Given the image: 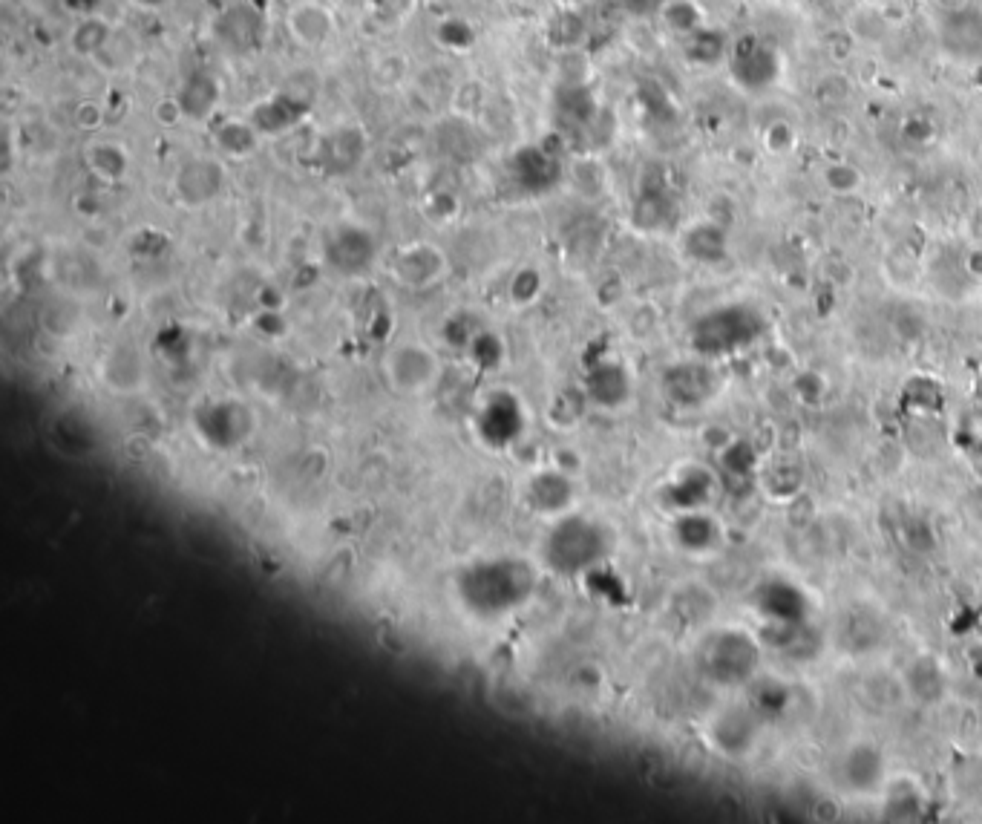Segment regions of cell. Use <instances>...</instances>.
<instances>
[{"instance_id": "6da1fadb", "label": "cell", "mask_w": 982, "mask_h": 824, "mask_svg": "<svg viewBox=\"0 0 982 824\" xmlns=\"http://www.w3.org/2000/svg\"><path fill=\"white\" fill-rule=\"evenodd\" d=\"M539 574L522 557H490L458 571V600L476 617L493 620L522 608L536 591Z\"/></svg>"}, {"instance_id": "7a4b0ae2", "label": "cell", "mask_w": 982, "mask_h": 824, "mask_svg": "<svg viewBox=\"0 0 982 824\" xmlns=\"http://www.w3.org/2000/svg\"><path fill=\"white\" fill-rule=\"evenodd\" d=\"M611 551V536L599 525L597 519L579 516V513H562L556 516L553 528L545 536L542 557L553 574L559 577H579L591 568H597Z\"/></svg>"}, {"instance_id": "3957f363", "label": "cell", "mask_w": 982, "mask_h": 824, "mask_svg": "<svg viewBox=\"0 0 982 824\" xmlns=\"http://www.w3.org/2000/svg\"><path fill=\"white\" fill-rule=\"evenodd\" d=\"M761 335H764V317L743 303H732V306H720V309L697 317L689 340H692V349L697 355L720 358V355H732L743 346L755 343Z\"/></svg>"}, {"instance_id": "277c9868", "label": "cell", "mask_w": 982, "mask_h": 824, "mask_svg": "<svg viewBox=\"0 0 982 824\" xmlns=\"http://www.w3.org/2000/svg\"><path fill=\"white\" fill-rule=\"evenodd\" d=\"M703 666L720 686H743L761 666V646L741 629L720 631L703 649Z\"/></svg>"}, {"instance_id": "5b68a950", "label": "cell", "mask_w": 982, "mask_h": 824, "mask_svg": "<svg viewBox=\"0 0 982 824\" xmlns=\"http://www.w3.org/2000/svg\"><path fill=\"white\" fill-rule=\"evenodd\" d=\"M386 384L398 395H424L441 375V361L427 343H398L386 352L384 358Z\"/></svg>"}, {"instance_id": "8992f818", "label": "cell", "mask_w": 982, "mask_h": 824, "mask_svg": "<svg viewBox=\"0 0 982 824\" xmlns=\"http://www.w3.org/2000/svg\"><path fill=\"white\" fill-rule=\"evenodd\" d=\"M196 430L211 447L234 450L254 433V412L245 410L240 401H216L196 412Z\"/></svg>"}, {"instance_id": "52a82bcc", "label": "cell", "mask_w": 982, "mask_h": 824, "mask_svg": "<svg viewBox=\"0 0 982 824\" xmlns=\"http://www.w3.org/2000/svg\"><path fill=\"white\" fill-rule=\"evenodd\" d=\"M718 372L709 364H674L663 372V395L680 410H697L718 395Z\"/></svg>"}, {"instance_id": "ba28073f", "label": "cell", "mask_w": 982, "mask_h": 824, "mask_svg": "<svg viewBox=\"0 0 982 824\" xmlns=\"http://www.w3.org/2000/svg\"><path fill=\"white\" fill-rule=\"evenodd\" d=\"M375 254H378V248H375L372 231H366L363 225H355V222L340 225L326 243V263L343 277L366 274L375 263Z\"/></svg>"}, {"instance_id": "9c48e42d", "label": "cell", "mask_w": 982, "mask_h": 824, "mask_svg": "<svg viewBox=\"0 0 982 824\" xmlns=\"http://www.w3.org/2000/svg\"><path fill=\"white\" fill-rule=\"evenodd\" d=\"M211 32H214V41L219 47L242 55V52H251L263 44V15L248 3H237L216 15Z\"/></svg>"}, {"instance_id": "30bf717a", "label": "cell", "mask_w": 982, "mask_h": 824, "mask_svg": "<svg viewBox=\"0 0 982 824\" xmlns=\"http://www.w3.org/2000/svg\"><path fill=\"white\" fill-rule=\"evenodd\" d=\"M513 182L530 196H542L553 191L562 179V165L551 150L539 145L519 147L510 159Z\"/></svg>"}, {"instance_id": "8fae6325", "label": "cell", "mask_w": 982, "mask_h": 824, "mask_svg": "<svg viewBox=\"0 0 982 824\" xmlns=\"http://www.w3.org/2000/svg\"><path fill=\"white\" fill-rule=\"evenodd\" d=\"M392 274L407 289H430L447 274V257L430 243H412L392 260Z\"/></svg>"}, {"instance_id": "7c38bea8", "label": "cell", "mask_w": 982, "mask_h": 824, "mask_svg": "<svg viewBox=\"0 0 982 824\" xmlns=\"http://www.w3.org/2000/svg\"><path fill=\"white\" fill-rule=\"evenodd\" d=\"M173 188H176V196L182 199V205L202 208V205L214 202L216 196L222 194V188H225V168L216 159H208V156L188 159L182 168L176 170Z\"/></svg>"}, {"instance_id": "4fadbf2b", "label": "cell", "mask_w": 982, "mask_h": 824, "mask_svg": "<svg viewBox=\"0 0 982 824\" xmlns=\"http://www.w3.org/2000/svg\"><path fill=\"white\" fill-rule=\"evenodd\" d=\"M887 778L885 752L876 744L859 741L847 747L839 761V781L850 793H876Z\"/></svg>"}, {"instance_id": "5bb4252c", "label": "cell", "mask_w": 982, "mask_h": 824, "mask_svg": "<svg viewBox=\"0 0 982 824\" xmlns=\"http://www.w3.org/2000/svg\"><path fill=\"white\" fill-rule=\"evenodd\" d=\"M309 107H312V98H303L300 93L283 90V93H274L271 98L260 101L257 107H251L248 122L254 124V130L260 136H280V133L291 130L294 124L303 122V116L309 113Z\"/></svg>"}, {"instance_id": "9a60e30c", "label": "cell", "mask_w": 982, "mask_h": 824, "mask_svg": "<svg viewBox=\"0 0 982 824\" xmlns=\"http://www.w3.org/2000/svg\"><path fill=\"white\" fill-rule=\"evenodd\" d=\"M715 490H718V482L709 470H703L700 464H686L677 470V476L669 485L663 487V505L674 513L703 510L712 502Z\"/></svg>"}, {"instance_id": "2e32d148", "label": "cell", "mask_w": 982, "mask_h": 824, "mask_svg": "<svg viewBox=\"0 0 982 824\" xmlns=\"http://www.w3.org/2000/svg\"><path fill=\"white\" fill-rule=\"evenodd\" d=\"M479 436L487 438L493 447H504L510 441H516L519 433L525 430V415L522 407L513 395L507 392H496L490 395V401L481 407L479 412Z\"/></svg>"}, {"instance_id": "e0dca14e", "label": "cell", "mask_w": 982, "mask_h": 824, "mask_svg": "<svg viewBox=\"0 0 982 824\" xmlns=\"http://www.w3.org/2000/svg\"><path fill=\"white\" fill-rule=\"evenodd\" d=\"M755 608L767 623H804L810 603L787 580H769L755 591Z\"/></svg>"}, {"instance_id": "ac0fdd59", "label": "cell", "mask_w": 982, "mask_h": 824, "mask_svg": "<svg viewBox=\"0 0 982 824\" xmlns=\"http://www.w3.org/2000/svg\"><path fill=\"white\" fill-rule=\"evenodd\" d=\"M585 398L602 410H620L631 398V375L620 361H599L585 375Z\"/></svg>"}, {"instance_id": "d6986e66", "label": "cell", "mask_w": 982, "mask_h": 824, "mask_svg": "<svg viewBox=\"0 0 982 824\" xmlns=\"http://www.w3.org/2000/svg\"><path fill=\"white\" fill-rule=\"evenodd\" d=\"M576 499L574 482L565 470H539L527 482V505L539 510L542 516H562L571 513Z\"/></svg>"}, {"instance_id": "ffe728a7", "label": "cell", "mask_w": 982, "mask_h": 824, "mask_svg": "<svg viewBox=\"0 0 982 824\" xmlns=\"http://www.w3.org/2000/svg\"><path fill=\"white\" fill-rule=\"evenodd\" d=\"M671 539L683 554L703 557V554H712L720 545V525L706 510H683V513H674Z\"/></svg>"}, {"instance_id": "44dd1931", "label": "cell", "mask_w": 982, "mask_h": 824, "mask_svg": "<svg viewBox=\"0 0 982 824\" xmlns=\"http://www.w3.org/2000/svg\"><path fill=\"white\" fill-rule=\"evenodd\" d=\"M320 168L332 176H343L352 173L363 162L366 156V133L349 124V127H337L332 130L323 142H320Z\"/></svg>"}, {"instance_id": "7402d4cb", "label": "cell", "mask_w": 982, "mask_h": 824, "mask_svg": "<svg viewBox=\"0 0 982 824\" xmlns=\"http://www.w3.org/2000/svg\"><path fill=\"white\" fill-rule=\"evenodd\" d=\"M286 26L294 44L317 49L332 41V35H335V15H332V9L323 6V3L303 0V3H297V6L288 12Z\"/></svg>"}, {"instance_id": "603a6c76", "label": "cell", "mask_w": 982, "mask_h": 824, "mask_svg": "<svg viewBox=\"0 0 982 824\" xmlns=\"http://www.w3.org/2000/svg\"><path fill=\"white\" fill-rule=\"evenodd\" d=\"M709 738H712L715 750L729 758H738L752 750V744L758 738V721L743 709H726L712 721Z\"/></svg>"}, {"instance_id": "cb8c5ba5", "label": "cell", "mask_w": 982, "mask_h": 824, "mask_svg": "<svg viewBox=\"0 0 982 824\" xmlns=\"http://www.w3.org/2000/svg\"><path fill=\"white\" fill-rule=\"evenodd\" d=\"M219 96H222V93H219V81H216L214 75L196 70V73H191L188 78H185V84H182V90H179L176 101H179L185 119L202 122V119H208V116L216 110Z\"/></svg>"}, {"instance_id": "d4e9b609", "label": "cell", "mask_w": 982, "mask_h": 824, "mask_svg": "<svg viewBox=\"0 0 982 824\" xmlns=\"http://www.w3.org/2000/svg\"><path fill=\"white\" fill-rule=\"evenodd\" d=\"M101 378L104 384L113 392H133L142 387L144 381V364L136 349L130 346H119L107 355V361L101 366Z\"/></svg>"}, {"instance_id": "484cf974", "label": "cell", "mask_w": 982, "mask_h": 824, "mask_svg": "<svg viewBox=\"0 0 982 824\" xmlns=\"http://www.w3.org/2000/svg\"><path fill=\"white\" fill-rule=\"evenodd\" d=\"M683 251L697 263H720L726 257V231L715 222H697L683 234Z\"/></svg>"}, {"instance_id": "4316f807", "label": "cell", "mask_w": 982, "mask_h": 824, "mask_svg": "<svg viewBox=\"0 0 982 824\" xmlns=\"http://www.w3.org/2000/svg\"><path fill=\"white\" fill-rule=\"evenodd\" d=\"M87 168L93 176H98L101 182H119L124 179V173L130 168V156L127 150L116 142H96L87 147Z\"/></svg>"}, {"instance_id": "83f0119b", "label": "cell", "mask_w": 982, "mask_h": 824, "mask_svg": "<svg viewBox=\"0 0 982 824\" xmlns=\"http://www.w3.org/2000/svg\"><path fill=\"white\" fill-rule=\"evenodd\" d=\"M216 147L231 156V159H248L254 150H257V139L260 133L254 130V124L248 119H231V122H222L214 130Z\"/></svg>"}, {"instance_id": "f1b7e54d", "label": "cell", "mask_w": 982, "mask_h": 824, "mask_svg": "<svg viewBox=\"0 0 982 824\" xmlns=\"http://www.w3.org/2000/svg\"><path fill=\"white\" fill-rule=\"evenodd\" d=\"M669 217H671V199L669 194H666L663 188H657V185L643 188L640 196H637V202H634V208H631L634 225L643 228V231H657V228H663V225L669 222Z\"/></svg>"}, {"instance_id": "f546056e", "label": "cell", "mask_w": 982, "mask_h": 824, "mask_svg": "<svg viewBox=\"0 0 982 824\" xmlns=\"http://www.w3.org/2000/svg\"><path fill=\"white\" fill-rule=\"evenodd\" d=\"M113 35H116V29L107 24V21H101L96 12H93V15H81V18H78V24H75V29H72L70 44L78 55H84V58H96L98 52L107 47V41H110Z\"/></svg>"}, {"instance_id": "4dcf8cb0", "label": "cell", "mask_w": 982, "mask_h": 824, "mask_svg": "<svg viewBox=\"0 0 982 824\" xmlns=\"http://www.w3.org/2000/svg\"><path fill=\"white\" fill-rule=\"evenodd\" d=\"M908 686L919 701H939L945 692V678L942 669L936 666L934 660H919L908 669Z\"/></svg>"}, {"instance_id": "1f68e13d", "label": "cell", "mask_w": 982, "mask_h": 824, "mask_svg": "<svg viewBox=\"0 0 982 824\" xmlns=\"http://www.w3.org/2000/svg\"><path fill=\"white\" fill-rule=\"evenodd\" d=\"M435 38H438L441 47L453 49V52H467V49H473V44H476L473 26L467 24V21H461V18H444L441 24L435 26Z\"/></svg>"}, {"instance_id": "d6a6232c", "label": "cell", "mask_w": 982, "mask_h": 824, "mask_svg": "<svg viewBox=\"0 0 982 824\" xmlns=\"http://www.w3.org/2000/svg\"><path fill=\"white\" fill-rule=\"evenodd\" d=\"M663 21L666 26H671L674 32L680 35H695L700 29V9H697L692 0H671L663 6Z\"/></svg>"}, {"instance_id": "836d02e7", "label": "cell", "mask_w": 982, "mask_h": 824, "mask_svg": "<svg viewBox=\"0 0 982 824\" xmlns=\"http://www.w3.org/2000/svg\"><path fill=\"white\" fill-rule=\"evenodd\" d=\"M470 355H473L476 364L484 366V369L499 366L504 358L502 340L496 338L493 332H479V335H473V340H470Z\"/></svg>"}, {"instance_id": "e575fe53", "label": "cell", "mask_w": 982, "mask_h": 824, "mask_svg": "<svg viewBox=\"0 0 982 824\" xmlns=\"http://www.w3.org/2000/svg\"><path fill=\"white\" fill-rule=\"evenodd\" d=\"M798 485H801L798 464H775L767 470V487L775 496H792Z\"/></svg>"}, {"instance_id": "d590c367", "label": "cell", "mask_w": 982, "mask_h": 824, "mask_svg": "<svg viewBox=\"0 0 982 824\" xmlns=\"http://www.w3.org/2000/svg\"><path fill=\"white\" fill-rule=\"evenodd\" d=\"M824 182H827V188L836 191V194H853V191H859V185H862V173L853 168V165H844V162H841V165H830V168H827Z\"/></svg>"}, {"instance_id": "8d00e7d4", "label": "cell", "mask_w": 982, "mask_h": 824, "mask_svg": "<svg viewBox=\"0 0 982 824\" xmlns=\"http://www.w3.org/2000/svg\"><path fill=\"white\" fill-rule=\"evenodd\" d=\"M539 289H542V280H539V274H536L533 268L519 271V277H516V280H513V286H510V291H513V300H516V303H530V300L539 294Z\"/></svg>"}, {"instance_id": "74e56055", "label": "cell", "mask_w": 982, "mask_h": 824, "mask_svg": "<svg viewBox=\"0 0 982 824\" xmlns=\"http://www.w3.org/2000/svg\"><path fill=\"white\" fill-rule=\"evenodd\" d=\"M764 139H767V147L772 153H787L795 145V130L787 122H772Z\"/></svg>"}, {"instance_id": "f35d334b", "label": "cell", "mask_w": 982, "mask_h": 824, "mask_svg": "<svg viewBox=\"0 0 982 824\" xmlns=\"http://www.w3.org/2000/svg\"><path fill=\"white\" fill-rule=\"evenodd\" d=\"M156 119H159V122H182L185 113H182V107H179L176 98H168V101H162V104L156 107Z\"/></svg>"}, {"instance_id": "ab89813d", "label": "cell", "mask_w": 982, "mask_h": 824, "mask_svg": "<svg viewBox=\"0 0 982 824\" xmlns=\"http://www.w3.org/2000/svg\"><path fill=\"white\" fill-rule=\"evenodd\" d=\"M67 9H72L75 15H93L98 6V0H64Z\"/></svg>"}, {"instance_id": "60d3db41", "label": "cell", "mask_w": 982, "mask_h": 824, "mask_svg": "<svg viewBox=\"0 0 982 824\" xmlns=\"http://www.w3.org/2000/svg\"><path fill=\"white\" fill-rule=\"evenodd\" d=\"M136 6H142V9H159V6H165L168 0H133Z\"/></svg>"}]
</instances>
